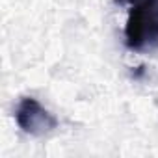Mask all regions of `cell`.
<instances>
[{"label": "cell", "mask_w": 158, "mask_h": 158, "mask_svg": "<svg viewBox=\"0 0 158 158\" xmlns=\"http://www.w3.org/2000/svg\"><path fill=\"white\" fill-rule=\"evenodd\" d=\"M15 123L24 134L41 138L58 127V119L34 97H23L15 108Z\"/></svg>", "instance_id": "2"}, {"label": "cell", "mask_w": 158, "mask_h": 158, "mask_svg": "<svg viewBox=\"0 0 158 158\" xmlns=\"http://www.w3.org/2000/svg\"><path fill=\"white\" fill-rule=\"evenodd\" d=\"M123 37L127 48L134 52L158 48V0H132Z\"/></svg>", "instance_id": "1"}]
</instances>
